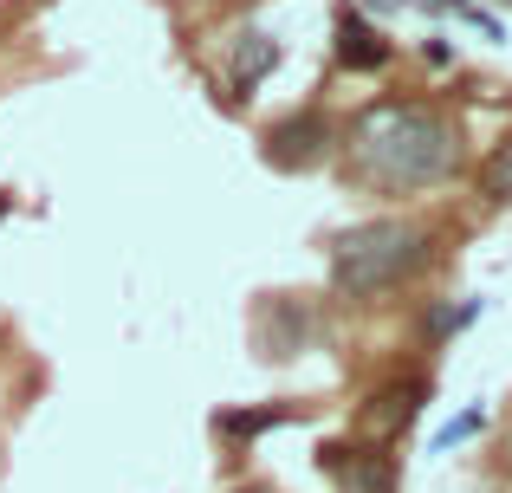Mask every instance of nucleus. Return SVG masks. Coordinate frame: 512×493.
I'll list each match as a JSON object with an SVG mask.
<instances>
[{"label": "nucleus", "mask_w": 512, "mask_h": 493, "mask_svg": "<svg viewBox=\"0 0 512 493\" xmlns=\"http://www.w3.org/2000/svg\"><path fill=\"white\" fill-rule=\"evenodd\" d=\"M480 422H487V416H480V409H467V416H454V422H448V429H441V435H435V455H448V448H454V442H467V435H480Z\"/></svg>", "instance_id": "11"}, {"label": "nucleus", "mask_w": 512, "mask_h": 493, "mask_svg": "<svg viewBox=\"0 0 512 493\" xmlns=\"http://www.w3.org/2000/svg\"><path fill=\"white\" fill-rule=\"evenodd\" d=\"M305 338H312V312L305 305H292V299H266L260 305V351L273 357H292V351H305Z\"/></svg>", "instance_id": "6"}, {"label": "nucleus", "mask_w": 512, "mask_h": 493, "mask_svg": "<svg viewBox=\"0 0 512 493\" xmlns=\"http://www.w3.org/2000/svg\"><path fill=\"white\" fill-rule=\"evenodd\" d=\"M331 33H338V65L344 72H383L389 65V39L376 33L357 7H338V26H331Z\"/></svg>", "instance_id": "5"}, {"label": "nucleus", "mask_w": 512, "mask_h": 493, "mask_svg": "<svg viewBox=\"0 0 512 493\" xmlns=\"http://www.w3.org/2000/svg\"><path fill=\"white\" fill-rule=\"evenodd\" d=\"M461 169V124L428 98H376L344 130V176L376 195L435 189Z\"/></svg>", "instance_id": "1"}, {"label": "nucleus", "mask_w": 512, "mask_h": 493, "mask_svg": "<svg viewBox=\"0 0 512 493\" xmlns=\"http://www.w3.org/2000/svg\"><path fill=\"white\" fill-rule=\"evenodd\" d=\"M376 403H383V409H376V422H389V429H396V422H409V416H415V403H422V383H402V390H383Z\"/></svg>", "instance_id": "9"}, {"label": "nucleus", "mask_w": 512, "mask_h": 493, "mask_svg": "<svg viewBox=\"0 0 512 493\" xmlns=\"http://www.w3.org/2000/svg\"><path fill=\"white\" fill-rule=\"evenodd\" d=\"M325 474L338 481V493H396V468H389V455H376V448L331 442L325 448Z\"/></svg>", "instance_id": "4"}, {"label": "nucleus", "mask_w": 512, "mask_h": 493, "mask_svg": "<svg viewBox=\"0 0 512 493\" xmlns=\"http://www.w3.org/2000/svg\"><path fill=\"white\" fill-rule=\"evenodd\" d=\"M428 260H435V234L422 221L383 215V221H363V228L338 234V247H331V286L344 299H376V292L415 279Z\"/></svg>", "instance_id": "2"}, {"label": "nucleus", "mask_w": 512, "mask_h": 493, "mask_svg": "<svg viewBox=\"0 0 512 493\" xmlns=\"http://www.w3.org/2000/svg\"><path fill=\"white\" fill-rule=\"evenodd\" d=\"M331 143H344V130L312 104V111H299V117H286V124L266 130V163L273 169H312V163L331 156Z\"/></svg>", "instance_id": "3"}, {"label": "nucleus", "mask_w": 512, "mask_h": 493, "mask_svg": "<svg viewBox=\"0 0 512 493\" xmlns=\"http://www.w3.org/2000/svg\"><path fill=\"white\" fill-rule=\"evenodd\" d=\"M0 215H7V195H0Z\"/></svg>", "instance_id": "13"}, {"label": "nucleus", "mask_w": 512, "mask_h": 493, "mask_svg": "<svg viewBox=\"0 0 512 493\" xmlns=\"http://www.w3.org/2000/svg\"><path fill=\"white\" fill-rule=\"evenodd\" d=\"M273 65H279V39L273 33H260V26H253V33H240V46H234V98H253V91L266 85V78H273Z\"/></svg>", "instance_id": "7"}, {"label": "nucleus", "mask_w": 512, "mask_h": 493, "mask_svg": "<svg viewBox=\"0 0 512 493\" xmlns=\"http://www.w3.org/2000/svg\"><path fill=\"white\" fill-rule=\"evenodd\" d=\"M480 195H487V202H512V130H506L500 150L480 163Z\"/></svg>", "instance_id": "8"}, {"label": "nucleus", "mask_w": 512, "mask_h": 493, "mask_svg": "<svg viewBox=\"0 0 512 493\" xmlns=\"http://www.w3.org/2000/svg\"><path fill=\"white\" fill-rule=\"evenodd\" d=\"M286 416H299V409H260V416H221V435H266L273 422H286Z\"/></svg>", "instance_id": "10"}, {"label": "nucleus", "mask_w": 512, "mask_h": 493, "mask_svg": "<svg viewBox=\"0 0 512 493\" xmlns=\"http://www.w3.org/2000/svg\"><path fill=\"white\" fill-rule=\"evenodd\" d=\"M480 318V299H467V305H441L435 312V331H461V325H474Z\"/></svg>", "instance_id": "12"}]
</instances>
